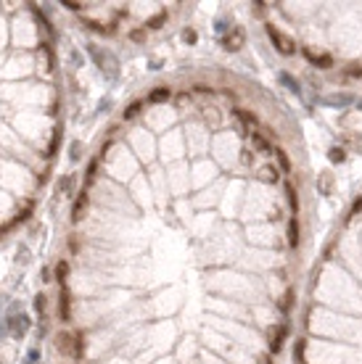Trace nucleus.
<instances>
[{
	"instance_id": "nucleus-7",
	"label": "nucleus",
	"mask_w": 362,
	"mask_h": 364,
	"mask_svg": "<svg viewBox=\"0 0 362 364\" xmlns=\"http://www.w3.org/2000/svg\"><path fill=\"white\" fill-rule=\"evenodd\" d=\"M85 211H88V190L77 196V203H74V208H72V222H80Z\"/></svg>"
},
{
	"instance_id": "nucleus-14",
	"label": "nucleus",
	"mask_w": 362,
	"mask_h": 364,
	"mask_svg": "<svg viewBox=\"0 0 362 364\" xmlns=\"http://www.w3.org/2000/svg\"><path fill=\"white\" fill-rule=\"evenodd\" d=\"M66 277H69V264H66V261H58V267H56V280L64 285Z\"/></svg>"
},
{
	"instance_id": "nucleus-3",
	"label": "nucleus",
	"mask_w": 362,
	"mask_h": 364,
	"mask_svg": "<svg viewBox=\"0 0 362 364\" xmlns=\"http://www.w3.org/2000/svg\"><path fill=\"white\" fill-rule=\"evenodd\" d=\"M246 45V35H243V29H230L227 35H222V48H225L227 53H235V50H241Z\"/></svg>"
},
{
	"instance_id": "nucleus-27",
	"label": "nucleus",
	"mask_w": 362,
	"mask_h": 364,
	"mask_svg": "<svg viewBox=\"0 0 362 364\" xmlns=\"http://www.w3.org/2000/svg\"><path fill=\"white\" fill-rule=\"evenodd\" d=\"M254 16H265V3H254Z\"/></svg>"
},
{
	"instance_id": "nucleus-8",
	"label": "nucleus",
	"mask_w": 362,
	"mask_h": 364,
	"mask_svg": "<svg viewBox=\"0 0 362 364\" xmlns=\"http://www.w3.org/2000/svg\"><path fill=\"white\" fill-rule=\"evenodd\" d=\"M259 177H262V182H267V185H275V182H278L280 180V169L278 166H262L259 169Z\"/></svg>"
},
{
	"instance_id": "nucleus-10",
	"label": "nucleus",
	"mask_w": 362,
	"mask_h": 364,
	"mask_svg": "<svg viewBox=\"0 0 362 364\" xmlns=\"http://www.w3.org/2000/svg\"><path fill=\"white\" fill-rule=\"evenodd\" d=\"M169 98H172V90H169V87H153L148 92L151 103H164V100H169Z\"/></svg>"
},
{
	"instance_id": "nucleus-28",
	"label": "nucleus",
	"mask_w": 362,
	"mask_h": 364,
	"mask_svg": "<svg viewBox=\"0 0 362 364\" xmlns=\"http://www.w3.org/2000/svg\"><path fill=\"white\" fill-rule=\"evenodd\" d=\"M133 40H135V42H143V40H145V32H143V29H137V32H133Z\"/></svg>"
},
{
	"instance_id": "nucleus-2",
	"label": "nucleus",
	"mask_w": 362,
	"mask_h": 364,
	"mask_svg": "<svg viewBox=\"0 0 362 364\" xmlns=\"http://www.w3.org/2000/svg\"><path fill=\"white\" fill-rule=\"evenodd\" d=\"M56 348H58V354H66V356H80L82 354L80 340L74 335H69V332H58L56 335Z\"/></svg>"
},
{
	"instance_id": "nucleus-9",
	"label": "nucleus",
	"mask_w": 362,
	"mask_h": 364,
	"mask_svg": "<svg viewBox=\"0 0 362 364\" xmlns=\"http://www.w3.org/2000/svg\"><path fill=\"white\" fill-rule=\"evenodd\" d=\"M317 190L322 193V196H330V193H333V174H330V172H322L320 180H317Z\"/></svg>"
},
{
	"instance_id": "nucleus-22",
	"label": "nucleus",
	"mask_w": 362,
	"mask_h": 364,
	"mask_svg": "<svg viewBox=\"0 0 362 364\" xmlns=\"http://www.w3.org/2000/svg\"><path fill=\"white\" fill-rule=\"evenodd\" d=\"M137 111H140V103L135 100L133 106H127V108H125V119H133V116H137Z\"/></svg>"
},
{
	"instance_id": "nucleus-13",
	"label": "nucleus",
	"mask_w": 362,
	"mask_h": 364,
	"mask_svg": "<svg viewBox=\"0 0 362 364\" xmlns=\"http://www.w3.org/2000/svg\"><path fill=\"white\" fill-rule=\"evenodd\" d=\"M304 348H307V340H304V338H299V340H296V348H294V359H296V364H302V362H304Z\"/></svg>"
},
{
	"instance_id": "nucleus-11",
	"label": "nucleus",
	"mask_w": 362,
	"mask_h": 364,
	"mask_svg": "<svg viewBox=\"0 0 362 364\" xmlns=\"http://www.w3.org/2000/svg\"><path fill=\"white\" fill-rule=\"evenodd\" d=\"M288 243H291V248L299 245V222H296V216L288 222Z\"/></svg>"
},
{
	"instance_id": "nucleus-29",
	"label": "nucleus",
	"mask_w": 362,
	"mask_h": 364,
	"mask_svg": "<svg viewBox=\"0 0 362 364\" xmlns=\"http://www.w3.org/2000/svg\"><path fill=\"white\" fill-rule=\"evenodd\" d=\"M360 108H362V100H360Z\"/></svg>"
},
{
	"instance_id": "nucleus-23",
	"label": "nucleus",
	"mask_w": 362,
	"mask_h": 364,
	"mask_svg": "<svg viewBox=\"0 0 362 364\" xmlns=\"http://www.w3.org/2000/svg\"><path fill=\"white\" fill-rule=\"evenodd\" d=\"M291 304H294V290H288V293H286V298H283L280 309H283V312H288V309H291Z\"/></svg>"
},
{
	"instance_id": "nucleus-12",
	"label": "nucleus",
	"mask_w": 362,
	"mask_h": 364,
	"mask_svg": "<svg viewBox=\"0 0 362 364\" xmlns=\"http://www.w3.org/2000/svg\"><path fill=\"white\" fill-rule=\"evenodd\" d=\"M280 82L286 84V87H288L291 92H296V95L302 92V87H299V82H296V80H294V77H291L288 72H283V74H280Z\"/></svg>"
},
{
	"instance_id": "nucleus-25",
	"label": "nucleus",
	"mask_w": 362,
	"mask_h": 364,
	"mask_svg": "<svg viewBox=\"0 0 362 364\" xmlns=\"http://www.w3.org/2000/svg\"><path fill=\"white\" fill-rule=\"evenodd\" d=\"M349 74L352 77H362V64H352L349 66Z\"/></svg>"
},
{
	"instance_id": "nucleus-17",
	"label": "nucleus",
	"mask_w": 362,
	"mask_h": 364,
	"mask_svg": "<svg viewBox=\"0 0 362 364\" xmlns=\"http://www.w3.org/2000/svg\"><path fill=\"white\" fill-rule=\"evenodd\" d=\"M238 114V119L243 121V124H249V127H257L259 121H257V116H251V111H235Z\"/></svg>"
},
{
	"instance_id": "nucleus-19",
	"label": "nucleus",
	"mask_w": 362,
	"mask_h": 364,
	"mask_svg": "<svg viewBox=\"0 0 362 364\" xmlns=\"http://www.w3.org/2000/svg\"><path fill=\"white\" fill-rule=\"evenodd\" d=\"M167 21V11H161L159 16H153V19H148V24H145V29H156V27H161Z\"/></svg>"
},
{
	"instance_id": "nucleus-6",
	"label": "nucleus",
	"mask_w": 362,
	"mask_h": 364,
	"mask_svg": "<svg viewBox=\"0 0 362 364\" xmlns=\"http://www.w3.org/2000/svg\"><path fill=\"white\" fill-rule=\"evenodd\" d=\"M61 304H58V314H61V320H69L72 317V296H69V290H66V285H61Z\"/></svg>"
},
{
	"instance_id": "nucleus-15",
	"label": "nucleus",
	"mask_w": 362,
	"mask_h": 364,
	"mask_svg": "<svg viewBox=\"0 0 362 364\" xmlns=\"http://www.w3.org/2000/svg\"><path fill=\"white\" fill-rule=\"evenodd\" d=\"M251 143H254V148H257V151H270V143H267L259 132H254V135H251Z\"/></svg>"
},
{
	"instance_id": "nucleus-20",
	"label": "nucleus",
	"mask_w": 362,
	"mask_h": 364,
	"mask_svg": "<svg viewBox=\"0 0 362 364\" xmlns=\"http://www.w3.org/2000/svg\"><path fill=\"white\" fill-rule=\"evenodd\" d=\"M275 156H278V164H280L283 172H288V169H291V161H288V156H286V151H275Z\"/></svg>"
},
{
	"instance_id": "nucleus-4",
	"label": "nucleus",
	"mask_w": 362,
	"mask_h": 364,
	"mask_svg": "<svg viewBox=\"0 0 362 364\" xmlns=\"http://www.w3.org/2000/svg\"><path fill=\"white\" fill-rule=\"evenodd\" d=\"M302 53H304V58L310 61L312 66H320V69H330V66H333V58L325 56V53H320V56H317V53H312L310 48H304Z\"/></svg>"
},
{
	"instance_id": "nucleus-21",
	"label": "nucleus",
	"mask_w": 362,
	"mask_h": 364,
	"mask_svg": "<svg viewBox=\"0 0 362 364\" xmlns=\"http://www.w3.org/2000/svg\"><path fill=\"white\" fill-rule=\"evenodd\" d=\"M286 196H288V203H291V208H299V201H296V190H294V185H286Z\"/></svg>"
},
{
	"instance_id": "nucleus-24",
	"label": "nucleus",
	"mask_w": 362,
	"mask_h": 364,
	"mask_svg": "<svg viewBox=\"0 0 362 364\" xmlns=\"http://www.w3.org/2000/svg\"><path fill=\"white\" fill-rule=\"evenodd\" d=\"M64 8H72V11H82L85 5H82V3H74V0H64Z\"/></svg>"
},
{
	"instance_id": "nucleus-16",
	"label": "nucleus",
	"mask_w": 362,
	"mask_h": 364,
	"mask_svg": "<svg viewBox=\"0 0 362 364\" xmlns=\"http://www.w3.org/2000/svg\"><path fill=\"white\" fill-rule=\"evenodd\" d=\"M328 159L333 161V164H344V161H346V153H344V148H330Z\"/></svg>"
},
{
	"instance_id": "nucleus-18",
	"label": "nucleus",
	"mask_w": 362,
	"mask_h": 364,
	"mask_svg": "<svg viewBox=\"0 0 362 364\" xmlns=\"http://www.w3.org/2000/svg\"><path fill=\"white\" fill-rule=\"evenodd\" d=\"M196 40H198L196 29H190V27L182 29V42H185V45H196Z\"/></svg>"
},
{
	"instance_id": "nucleus-5",
	"label": "nucleus",
	"mask_w": 362,
	"mask_h": 364,
	"mask_svg": "<svg viewBox=\"0 0 362 364\" xmlns=\"http://www.w3.org/2000/svg\"><path fill=\"white\" fill-rule=\"evenodd\" d=\"M286 335H288V324L283 322L280 327L275 330L272 340H270V351H272V354H280V351H283V343H286Z\"/></svg>"
},
{
	"instance_id": "nucleus-1",
	"label": "nucleus",
	"mask_w": 362,
	"mask_h": 364,
	"mask_svg": "<svg viewBox=\"0 0 362 364\" xmlns=\"http://www.w3.org/2000/svg\"><path fill=\"white\" fill-rule=\"evenodd\" d=\"M267 35H270V40H272V45L278 48V53H280V56H294V53H296V42L291 40L288 35L278 32L275 27H267Z\"/></svg>"
},
{
	"instance_id": "nucleus-26",
	"label": "nucleus",
	"mask_w": 362,
	"mask_h": 364,
	"mask_svg": "<svg viewBox=\"0 0 362 364\" xmlns=\"http://www.w3.org/2000/svg\"><path fill=\"white\" fill-rule=\"evenodd\" d=\"M80 153H82V143H74L72 145V159L77 161V159H80Z\"/></svg>"
}]
</instances>
